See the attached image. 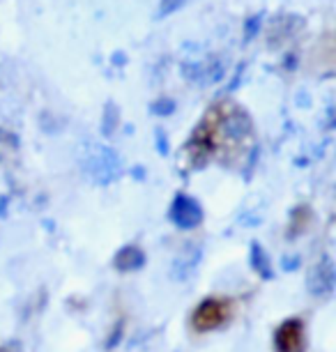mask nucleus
Instances as JSON below:
<instances>
[{
	"mask_svg": "<svg viewBox=\"0 0 336 352\" xmlns=\"http://www.w3.org/2000/svg\"><path fill=\"white\" fill-rule=\"evenodd\" d=\"M81 162H83L85 175L95 184H111L113 180H117L122 173V164H120L117 152L102 143H90L88 148L83 150Z\"/></svg>",
	"mask_w": 336,
	"mask_h": 352,
	"instance_id": "1",
	"label": "nucleus"
},
{
	"mask_svg": "<svg viewBox=\"0 0 336 352\" xmlns=\"http://www.w3.org/2000/svg\"><path fill=\"white\" fill-rule=\"evenodd\" d=\"M228 320V302L226 300H203L196 307L194 316H191V324L196 331H212L216 327H221Z\"/></svg>",
	"mask_w": 336,
	"mask_h": 352,
	"instance_id": "2",
	"label": "nucleus"
},
{
	"mask_svg": "<svg viewBox=\"0 0 336 352\" xmlns=\"http://www.w3.org/2000/svg\"><path fill=\"white\" fill-rule=\"evenodd\" d=\"M168 219L180 230H191L203 223V208L199 205V201H194L191 196L177 194L173 198V203H170Z\"/></svg>",
	"mask_w": 336,
	"mask_h": 352,
	"instance_id": "3",
	"label": "nucleus"
},
{
	"mask_svg": "<svg viewBox=\"0 0 336 352\" xmlns=\"http://www.w3.org/2000/svg\"><path fill=\"white\" fill-rule=\"evenodd\" d=\"M334 283H336L334 263H332V258L325 256V258H320L311 270H309L306 288L313 297H327V295H332Z\"/></svg>",
	"mask_w": 336,
	"mask_h": 352,
	"instance_id": "4",
	"label": "nucleus"
},
{
	"mask_svg": "<svg viewBox=\"0 0 336 352\" xmlns=\"http://www.w3.org/2000/svg\"><path fill=\"white\" fill-rule=\"evenodd\" d=\"M182 74L187 81H194V83H216L221 81L223 74H226V63L221 58H208V60H201V63H189L182 67Z\"/></svg>",
	"mask_w": 336,
	"mask_h": 352,
	"instance_id": "5",
	"label": "nucleus"
},
{
	"mask_svg": "<svg viewBox=\"0 0 336 352\" xmlns=\"http://www.w3.org/2000/svg\"><path fill=\"white\" fill-rule=\"evenodd\" d=\"M274 348L276 352H302L304 350V324L300 318L281 322L274 331Z\"/></svg>",
	"mask_w": 336,
	"mask_h": 352,
	"instance_id": "6",
	"label": "nucleus"
},
{
	"mask_svg": "<svg viewBox=\"0 0 336 352\" xmlns=\"http://www.w3.org/2000/svg\"><path fill=\"white\" fill-rule=\"evenodd\" d=\"M143 265H146V254H143V249L136 247V244L122 247L113 258V267L120 272H136V270H141Z\"/></svg>",
	"mask_w": 336,
	"mask_h": 352,
	"instance_id": "7",
	"label": "nucleus"
},
{
	"mask_svg": "<svg viewBox=\"0 0 336 352\" xmlns=\"http://www.w3.org/2000/svg\"><path fill=\"white\" fill-rule=\"evenodd\" d=\"M251 265L254 270L258 272L262 278H274V272H272V265H269V258L267 254L262 251V247L258 242L251 244Z\"/></svg>",
	"mask_w": 336,
	"mask_h": 352,
	"instance_id": "8",
	"label": "nucleus"
},
{
	"mask_svg": "<svg viewBox=\"0 0 336 352\" xmlns=\"http://www.w3.org/2000/svg\"><path fill=\"white\" fill-rule=\"evenodd\" d=\"M189 0H161L159 3V10H157V19H166L175 12H180Z\"/></svg>",
	"mask_w": 336,
	"mask_h": 352,
	"instance_id": "9",
	"label": "nucleus"
},
{
	"mask_svg": "<svg viewBox=\"0 0 336 352\" xmlns=\"http://www.w3.org/2000/svg\"><path fill=\"white\" fill-rule=\"evenodd\" d=\"M173 102L170 99H159V102L153 104V113L155 116H168V113H173Z\"/></svg>",
	"mask_w": 336,
	"mask_h": 352,
	"instance_id": "10",
	"label": "nucleus"
},
{
	"mask_svg": "<svg viewBox=\"0 0 336 352\" xmlns=\"http://www.w3.org/2000/svg\"><path fill=\"white\" fill-rule=\"evenodd\" d=\"M300 263V258H291V261H286V270H295V265Z\"/></svg>",
	"mask_w": 336,
	"mask_h": 352,
	"instance_id": "11",
	"label": "nucleus"
},
{
	"mask_svg": "<svg viewBox=\"0 0 336 352\" xmlns=\"http://www.w3.org/2000/svg\"><path fill=\"white\" fill-rule=\"evenodd\" d=\"M0 352H8V350H3V348H0Z\"/></svg>",
	"mask_w": 336,
	"mask_h": 352,
	"instance_id": "12",
	"label": "nucleus"
}]
</instances>
